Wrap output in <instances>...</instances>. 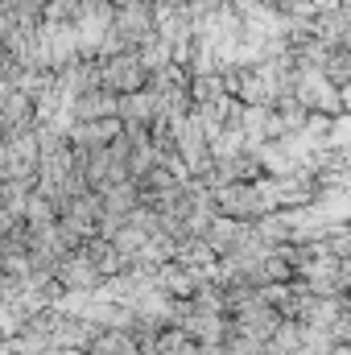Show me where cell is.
I'll use <instances>...</instances> for the list:
<instances>
[{"label":"cell","mask_w":351,"mask_h":355,"mask_svg":"<svg viewBox=\"0 0 351 355\" xmlns=\"http://www.w3.org/2000/svg\"><path fill=\"white\" fill-rule=\"evenodd\" d=\"M99 83L112 87V91H141L145 67H141L137 58H116V62H108V67L99 71Z\"/></svg>","instance_id":"6da1fadb"}]
</instances>
